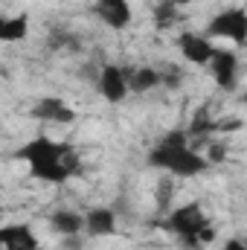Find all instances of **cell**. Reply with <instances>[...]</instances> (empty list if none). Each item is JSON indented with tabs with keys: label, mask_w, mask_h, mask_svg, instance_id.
I'll use <instances>...</instances> for the list:
<instances>
[{
	"label": "cell",
	"mask_w": 247,
	"mask_h": 250,
	"mask_svg": "<svg viewBox=\"0 0 247 250\" xmlns=\"http://www.w3.org/2000/svg\"><path fill=\"white\" fill-rule=\"evenodd\" d=\"M50 44H53V47H62V50H64V47H73V50L79 47V41H76V38H73L70 32H53Z\"/></svg>",
	"instance_id": "e0dca14e"
},
{
	"label": "cell",
	"mask_w": 247,
	"mask_h": 250,
	"mask_svg": "<svg viewBox=\"0 0 247 250\" xmlns=\"http://www.w3.org/2000/svg\"><path fill=\"white\" fill-rule=\"evenodd\" d=\"M93 15H96L99 23H105V26L114 29V32L128 29L131 21H134L131 0H96V3H93Z\"/></svg>",
	"instance_id": "52a82bcc"
},
{
	"label": "cell",
	"mask_w": 247,
	"mask_h": 250,
	"mask_svg": "<svg viewBox=\"0 0 247 250\" xmlns=\"http://www.w3.org/2000/svg\"><path fill=\"white\" fill-rule=\"evenodd\" d=\"M204 35L212 41V38H224V41H233L236 47H245L247 41V12L242 6H227L221 9L218 15L209 18Z\"/></svg>",
	"instance_id": "277c9868"
},
{
	"label": "cell",
	"mask_w": 247,
	"mask_h": 250,
	"mask_svg": "<svg viewBox=\"0 0 247 250\" xmlns=\"http://www.w3.org/2000/svg\"><path fill=\"white\" fill-rule=\"evenodd\" d=\"M166 230L175 233L178 239H184L186 248H204L215 239V227H212L209 215L204 212V207L198 201L175 207L166 218Z\"/></svg>",
	"instance_id": "3957f363"
},
{
	"label": "cell",
	"mask_w": 247,
	"mask_h": 250,
	"mask_svg": "<svg viewBox=\"0 0 247 250\" xmlns=\"http://www.w3.org/2000/svg\"><path fill=\"white\" fill-rule=\"evenodd\" d=\"M175 47L184 56V62L195 64V67H206L209 59H212V53H215V44L204 32H192V29L189 32H181L175 38Z\"/></svg>",
	"instance_id": "8992f818"
},
{
	"label": "cell",
	"mask_w": 247,
	"mask_h": 250,
	"mask_svg": "<svg viewBox=\"0 0 247 250\" xmlns=\"http://www.w3.org/2000/svg\"><path fill=\"white\" fill-rule=\"evenodd\" d=\"M160 84H166V87H172V90H175V87H181V84H184V73L172 67V70H169L166 76L160 73Z\"/></svg>",
	"instance_id": "2e32d148"
},
{
	"label": "cell",
	"mask_w": 247,
	"mask_h": 250,
	"mask_svg": "<svg viewBox=\"0 0 247 250\" xmlns=\"http://www.w3.org/2000/svg\"><path fill=\"white\" fill-rule=\"evenodd\" d=\"M0 218H3V204H0Z\"/></svg>",
	"instance_id": "d6986e66"
},
{
	"label": "cell",
	"mask_w": 247,
	"mask_h": 250,
	"mask_svg": "<svg viewBox=\"0 0 247 250\" xmlns=\"http://www.w3.org/2000/svg\"><path fill=\"white\" fill-rule=\"evenodd\" d=\"M0 250H41V242L29 221H15L0 227Z\"/></svg>",
	"instance_id": "8fae6325"
},
{
	"label": "cell",
	"mask_w": 247,
	"mask_h": 250,
	"mask_svg": "<svg viewBox=\"0 0 247 250\" xmlns=\"http://www.w3.org/2000/svg\"><path fill=\"white\" fill-rule=\"evenodd\" d=\"M96 90L105 102L120 105L128 99V82H125V70L120 64H102L96 73Z\"/></svg>",
	"instance_id": "5b68a950"
},
{
	"label": "cell",
	"mask_w": 247,
	"mask_h": 250,
	"mask_svg": "<svg viewBox=\"0 0 247 250\" xmlns=\"http://www.w3.org/2000/svg\"><path fill=\"white\" fill-rule=\"evenodd\" d=\"M224 250H247V245L242 242V239H227V245H224Z\"/></svg>",
	"instance_id": "ac0fdd59"
},
{
	"label": "cell",
	"mask_w": 247,
	"mask_h": 250,
	"mask_svg": "<svg viewBox=\"0 0 247 250\" xmlns=\"http://www.w3.org/2000/svg\"><path fill=\"white\" fill-rule=\"evenodd\" d=\"M15 160H23L29 166V178L44 181V184H67L73 175H79L82 160L79 151L70 143H59L53 137H32L26 140L18 151Z\"/></svg>",
	"instance_id": "6da1fadb"
},
{
	"label": "cell",
	"mask_w": 247,
	"mask_h": 250,
	"mask_svg": "<svg viewBox=\"0 0 247 250\" xmlns=\"http://www.w3.org/2000/svg\"><path fill=\"white\" fill-rule=\"evenodd\" d=\"M50 227L59 236L76 239L82 233V212H76V209H56V212H50Z\"/></svg>",
	"instance_id": "5bb4252c"
},
{
	"label": "cell",
	"mask_w": 247,
	"mask_h": 250,
	"mask_svg": "<svg viewBox=\"0 0 247 250\" xmlns=\"http://www.w3.org/2000/svg\"><path fill=\"white\" fill-rule=\"evenodd\" d=\"M29 117L38 123H50V125H70L76 123V111L64 102L62 96H44L29 108Z\"/></svg>",
	"instance_id": "ba28073f"
},
{
	"label": "cell",
	"mask_w": 247,
	"mask_h": 250,
	"mask_svg": "<svg viewBox=\"0 0 247 250\" xmlns=\"http://www.w3.org/2000/svg\"><path fill=\"white\" fill-rule=\"evenodd\" d=\"M82 230L90 239H108L117 236L120 224H117V212L111 207H93L87 212H82Z\"/></svg>",
	"instance_id": "30bf717a"
},
{
	"label": "cell",
	"mask_w": 247,
	"mask_h": 250,
	"mask_svg": "<svg viewBox=\"0 0 247 250\" xmlns=\"http://www.w3.org/2000/svg\"><path fill=\"white\" fill-rule=\"evenodd\" d=\"M206 67L212 70V79L221 90H236L239 87V56L233 50H218L215 47Z\"/></svg>",
	"instance_id": "9c48e42d"
},
{
	"label": "cell",
	"mask_w": 247,
	"mask_h": 250,
	"mask_svg": "<svg viewBox=\"0 0 247 250\" xmlns=\"http://www.w3.org/2000/svg\"><path fill=\"white\" fill-rule=\"evenodd\" d=\"M186 131H169L157 146L148 148L145 163L154 172H166L172 178H198L212 169V160L201 151H195L186 140Z\"/></svg>",
	"instance_id": "7a4b0ae2"
},
{
	"label": "cell",
	"mask_w": 247,
	"mask_h": 250,
	"mask_svg": "<svg viewBox=\"0 0 247 250\" xmlns=\"http://www.w3.org/2000/svg\"><path fill=\"white\" fill-rule=\"evenodd\" d=\"M175 21H178V3L163 0V3L154 9V23H157L160 29H166V26H172Z\"/></svg>",
	"instance_id": "9a60e30c"
},
{
	"label": "cell",
	"mask_w": 247,
	"mask_h": 250,
	"mask_svg": "<svg viewBox=\"0 0 247 250\" xmlns=\"http://www.w3.org/2000/svg\"><path fill=\"white\" fill-rule=\"evenodd\" d=\"M29 38V18L21 15H0V44H21Z\"/></svg>",
	"instance_id": "7c38bea8"
},
{
	"label": "cell",
	"mask_w": 247,
	"mask_h": 250,
	"mask_svg": "<svg viewBox=\"0 0 247 250\" xmlns=\"http://www.w3.org/2000/svg\"><path fill=\"white\" fill-rule=\"evenodd\" d=\"M125 82H128V93H148V90L160 87V70L131 67V70H125Z\"/></svg>",
	"instance_id": "4fadbf2b"
}]
</instances>
